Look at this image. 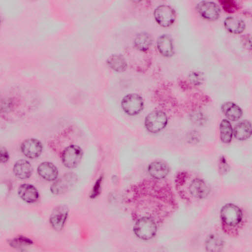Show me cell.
<instances>
[{"instance_id": "cell-18", "label": "cell", "mask_w": 252, "mask_h": 252, "mask_svg": "<svg viewBox=\"0 0 252 252\" xmlns=\"http://www.w3.org/2000/svg\"><path fill=\"white\" fill-rule=\"evenodd\" d=\"M233 134L239 140H245L252 135V125L250 121L243 120L237 123L234 128Z\"/></svg>"}, {"instance_id": "cell-8", "label": "cell", "mask_w": 252, "mask_h": 252, "mask_svg": "<svg viewBox=\"0 0 252 252\" xmlns=\"http://www.w3.org/2000/svg\"><path fill=\"white\" fill-rule=\"evenodd\" d=\"M196 9L202 17L209 21L218 19L220 14V6L213 1H200L197 4Z\"/></svg>"}, {"instance_id": "cell-27", "label": "cell", "mask_w": 252, "mask_h": 252, "mask_svg": "<svg viewBox=\"0 0 252 252\" xmlns=\"http://www.w3.org/2000/svg\"><path fill=\"white\" fill-rule=\"evenodd\" d=\"M102 177H100L95 182L90 195V197L92 198H95L98 195H99L100 192L101 185L102 180Z\"/></svg>"}, {"instance_id": "cell-26", "label": "cell", "mask_w": 252, "mask_h": 252, "mask_svg": "<svg viewBox=\"0 0 252 252\" xmlns=\"http://www.w3.org/2000/svg\"><path fill=\"white\" fill-rule=\"evenodd\" d=\"M189 79L191 83L197 85L202 83L203 76L201 72H192L189 75Z\"/></svg>"}, {"instance_id": "cell-12", "label": "cell", "mask_w": 252, "mask_h": 252, "mask_svg": "<svg viewBox=\"0 0 252 252\" xmlns=\"http://www.w3.org/2000/svg\"><path fill=\"white\" fill-rule=\"evenodd\" d=\"M157 48L159 53L165 57H170L174 54V48L173 40L168 34H162L158 38Z\"/></svg>"}, {"instance_id": "cell-14", "label": "cell", "mask_w": 252, "mask_h": 252, "mask_svg": "<svg viewBox=\"0 0 252 252\" xmlns=\"http://www.w3.org/2000/svg\"><path fill=\"white\" fill-rule=\"evenodd\" d=\"M148 172L154 179L160 180L164 178L169 172L168 164L162 161H155L148 166Z\"/></svg>"}, {"instance_id": "cell-7", "label": "cell", "mask_w": 252, "mask_h": 252, "mask_svg": "<svg viewBox=\"0 0 252 252\" xmlns=\"http://www.w3.org/2000/svg\"><path fill=\"white\" fill-rule=\"evenodd\" d=\"M77 177L73 173H67L55 181L50 188L52 193L59 195L67 192L77 182Z\"/></svg>"}, {"instance_id": "cell-21", "label": "cell", "mask_w": 252, "mask_h": 252, "mask_svg": "<svg viewBox=\"0 0 252 252\" xmlns=\"http://www.w3.org/2000/svg\"><path fill=\"white\" fill-rule=\"evenodd\" d=\"M152 43L151 35L145 32H142L136 35L133 41L134 49L141 52H146L150 48Z\"/></svg>"}, {"instance_id": "cell-29", "label": "cell", "mask_w": 252, "mask_h": 252, "mask_svg": "<svg viewBox=\"0 0 252 252\" xmlns=\"http://www.w3.org/2000/svg\"><path fill=\"white\" fill-rule=\"evenodd\" d=\"M219 166L220 171L223 173H224L225 171L228 169V165L224 157L220 158Z\"/></svg>"}, {"instance_id": "cell-3", "label": "cell", "mask_w": 252, "mask_h": 252, "mask_svg": "<svg viewBox=\"0 0 252 252\" xmlns=\"http://www.w3.org/2000/svg\"><path fill=\"white\" fill-rule=\"evenodd\" d=\"M123 111L131 116L139 114L144 108L143 98L136 93L127 94L123 97L121 102Z\"/></svg>"}, {"instance_id": "cell-11", "label": "cell", "mask_w": 252, "mask_h": 252, "mask_svg": "<svg viewBox=\"0 0 252 252\" xmlns=\"http://www.w3.org/2000/svg\"><path fill=\"white\" fill-rule=\"evenodd\" d=\"M189 191L193 197L203 199L209 194L210 188L204 180L200 178H195L190 183Z\"/></svg>"}, {"instance_id": "cell-15", "label": "cell", "mask_w": 252, "mask_h": 252, "mask_svg": "<svg viewBox=\"0 0 252 252\" xmlns=\"http://www.w3.org/2000/svg\"><path fill=\"white\" fill-rule=\"evenodd\" d=\"M37 172L40 177L48 181L55 180L58 176L57 168L49 162L40 163L37 167Z\"/></svg>"}, {"instance_id": "cell-23", "label": "cell", "mask_w": 252, "mask_h": 252, "mask_svg": "<svg viewBox=\"0 0 252 252\" xmlns=\"http://www.w3.org/2000/svg\"><path fill=\"white\" fill-rule=\"evenodd\" d=\"M223 241L216 235H210L206 241V249L210 252L220 251L223 247Z\"/></svg>"}, {"instance_id": "cell-1", "label": "cell", "mask_w": 252, "mask_h": 252, "mask_svg": "<svg viewBox=\"0 0 252 252\" xmlns=\"http://www.w3.org/2000/svg\"><path fill=\"white\" fill-rule=\"evenodd\" d=\"M135 235L142 240H149L156 234L157 225L151 217L144 216L139 218L133 227Z\"/></svg>"}, {"instance_id": "cell-19", "label": "cell", "mask_w": 252, "mask_h": 252, "mask_svg": "<svg viewBox=\"0 0 252 252\" xmlns=\"http://www.w3.org/2000/svg\"><path fill=\"white\" fill-rule=\"evenodd\" d=\"M106 63L111 69L117 72L125 71L127 66L126 58L120 54L110 56L106 60Z\"/></svg>"}, {"instance_id": "cell-16", "label": "cell", "mask_w": 252, "mask_h": 252, "mask_svg": "<svg viewBox=\"0 0 252 252\" xmlns=\"http://www.w3.org/2000/svg\"><path fill=\"white\" fill-rule=\"evenodd\" d=\"M221 109L225 116L232 121L238 120L243 115V111L240 107L233 102H224Z\"/></svg>"}, {"instance_id": "cell-28", "label": "cell", "mask_w": 252, "mask_h": 252, "mask_svg": "<svg viewBox=\"0 0 252 252\" xmlns=\"http://www.w3.org/2000/svg\"><path fill=\"white\" fill-rule=\"evenodd\" d=\"M0 162L3 163L7 162L9 159V156L8 152L4 147H1L0 148Z\"/></svg>"}, {"instance_id": "cell-5", "label": "cell", "mask_w": 252, "mask_h": 252, "mask_svg": "<svg viewBox=\"0 0 252 252\" xmlns=\"http://www.w3.org/2000/svg\"><path fill=\"white\" fill-rule=\"evenodd\" d=\"M154 16L157 23L161 27H168L174 23L176 14L175 10L170 6L162 4L156 8Z\"/></svg>"}, {"instance_id": "cell-2", "label": "cell", "mask_w": 252, "mask_h": 252, "mask_svg": "<svg viewBox=\"0 0 252 252\" xmlns=\"http://www.w3.org/2000/svg\"><path fill=\"white\" fill-rule=\"evenodd\" d=\"M167 116L164 112L154 110L146 116L144 125L149 132L156 133L163 130L167 126Z\"/></svg>"}, {"instance_id": "cell-4", "label": "cell", "mask_w": 252, "mask_h": 252, "mask_svg": "<svg viewBox=\"0 0 252 252\" xmlns=\"http://www.w3.org/2000/svg\"><path fill=\"white\" fill-rule=\"evenodd\" d=\"M243 214L241 210L233 204L224 205L220 211V218L222 222L230 226L239 224L242 220Z\"/></svg>"}, {"instance_id": "cell-17", "label": "cell", "mask_w": 252, "mask_h": 252, "mask_svg": "<svg viewBox=\"0 0 252 252\" xmlns=\"http://www.w3.org/2000/svg\"><path fill=\"white\" fill-rule=\"evenodd\" d=\"M32 168L31 163L26 159L17 160L13 166L15 176L20 179L29 178L32 174Z\"/></svg>"}, {"instance_id": "cell-20", "label": "cell", "mask_w": 252, "mask_h": 252, "mask_svg": "<svg viewBox=\"0 0 252 252\" xmlns=\"http://www.w3.org/2000/svg\"><path fill=\"white\" fill-rule=\"evenodd\" d=\"M223 24L224 27L229 32L234 34H240L243 32L245 29L244 21L235 16L226 18Z\"/></svg>"}, {"instance_id": "cell-22", "label": "cell", "mask_w": 252, "mask_h": 252, "mask_svg": "<svg viewBox=\"0 0 252 252\" xmlns=\"http://www.w3.org/2000/svg\"><path fill=\"white\" fill-rule=\"evenodd\" d=\"M220 133L221 141L224 143H230L232 140L233 130L230 122L223 119L220 124Z\"/></svg>"}, {"instance_id": "cell-9", "label": "cell", "mask_w": 252, "mask_h": 252, "mask_svg": "<svg viewBox=\"0 0 252 252\" xmlns=\"http://www.w3.org/2000/svg\"><path fill=\"white\" fill-rule=\"evenodd\" d=\"M68 207L64 205L58 206L53 210L49 221L55 230L60 231L63 228L68 217Z\"/></svg>"}, {"instance_id": "cell-6", "label": "cell", "mask_w": 252, "mask_h": 252, "mask_svg": "<svg viewBox=\"0 0 252 252\" xmlns=\"http://www.w3.org/2000/svg\"><path fill=\"white\" fill-rule=\"evenodd\" d=\"M83 156L81 148L77 145H71L66 147L62 154V161L64 166L74 168L80 163Z\"/></svg>"}, {"instance_id": "cell-25", "label": "cell", "mask_w": 252, "mask_h": 252, "mask_svg": "<svg viewBox=\"0 0 252 252\" xmlns=\"http://www.w3.org/2000/svg\"><path fill=\"white\" fill-rule=\"evenodd\" d=\"M220 2L224 10L227 13H233L238 8V4L233 0H221Z\"/></svg>"}, {"instance_id": "cell-10", "label": "cell", "mask_w": 252, "mask_h": 252, "mask_svg": "<svg viewBox=\"0 0 252 252\" xmlns=\"http://www.w3.org/2000/svg\"><path fill=\"white\" fill-rule=\"evenodd\" d=\"M42 149L40 141L34 138L24 140L21 145L23 154L26 157L32 159L38 158L41 155Z\"/></svg>"}, {"instance_id": "cell-13", "label": "cell", "mask_w": 252, "mask_h": 252, "mask_svg": "<svg viewBox=\"0 0 252 252\" xmlns=\"http://www.w3.org/2000/svg\"><path fill=\"white\" fill-rule=\"evenodd\" d=\"M18 193L23 200L29 203L36 202L39 198L36 188L29 184H22L18 188Z\"/></svg>"}, {"instance_id": "cell-24", "label": "cell", "mask_w": 252, "mask_h": 252, "mask_svg": "<svg viewBox=\"0 0 252 252\" xmlns=\"http://www.w3.org/2000/svg\"><path fill=\"white\" fill-rule=\"evenodd\" d=\"M32 244V241L30 239L23 236H19L9 241V245L14 248H21L31 245Z\"/></svg>"}]
</instances>
